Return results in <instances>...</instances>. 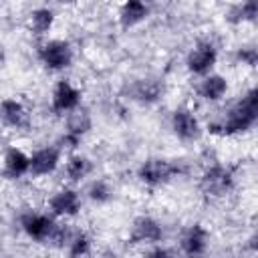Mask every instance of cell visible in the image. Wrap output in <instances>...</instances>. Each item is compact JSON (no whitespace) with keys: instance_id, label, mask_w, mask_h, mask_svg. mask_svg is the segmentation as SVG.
I'll return each instance as SVG.
<instances>
[{"instance_id":"7a4b0ae2","label":"cell","mask_w":258,"mask_h":258,"mask_svg":"<svg viewBox=\"0 0 258 258\" xmlns=\"http://www.w3.org/2000/svg\"><path fill=\"white\" fill-rule=\"evenodd\" d=\"M179 171H181V167L175 161H169L163 157H151L139 165L137 175L147 185H161V183H167L169 179H173L175 175H179Z\"/></svg>"},{"instance_id":"4fadbf2b","label":"cell","mask_w":258,"mask_h":258,"mask_svg":"<svg viewBox=\"0 0 258 258\" xmlns=\"http://www.w3.org/2000/svg\"><path fill=\"white\" fill-rule=\"evenodd\" d=\"M0 121L6 127H12V129L26 127L28 125V111L16 99H10V97L8 99H2L0 101Z\"/></svg>"},{"instance_id":"8fae6325","label":"cell","mask_w":258,"mask_h":258,"mask_svg":"<svg viewBox=\"0 0 258 258\" xmlns=\"http://www.w3.org/2000/svg\"><path fill=\"white\" fill-rule=\"evenodd\" d=\"M60 163V147H54V145H46V147H40L36 149L32 155H30V171L32 175H48L52 173Z\"/></svg>"},{"instance_id":"2e32d148","label":"cell","mask_w":258,"mask_h":258,"mask_svg":"<svg viewBox=\"0 0 258 258\" xmlns=\"http://www.w3.org/2000/svg\"><path fill=\"white\" fill-rule=\"evenodd\" d=\"M228 91V81L222 75H204L198 93L206 101H220Z\"/></svg>"},{"instance_id":"e0dca14e","label":"cell","mask_w":258,"mask_h":258,"mask_svg":"<svg viewBox=\"0 0 258 258\" xmlns=\"http://www.w3.org/2000/svg\"><path fill=\"white\" fill-rule=\"evenodd\" d=\"M91 129V117H89V113L87 111H83V109H73L71 113H67V135H71V137H75V139H79L81 141V137L87 133Z\"/></svg>"},{"instance_id":"5b68a950","label":"cell","mask_w":258,"mask_h":258,"mask_svg":"<svg viewBox=\"0 0 258 258\" xmlns=\"http://www.w3.org/2000/svg\"><path fill=\"white\" fill-rule=\"evenodd\" d=\"M20 226L28 238L36 242H46V240H52V234L58 224L54 222V216H48L42 212H26L20 218Z\"/></svg>"},{"instance_id":"44dd1931","label":"cell","mask_w":258,"mask_h":258,"mask_svg":"<svg viewBox=\"0 0 258 258\" xmlns=\"http://www.w3.org/2000/svg\"><path fill=\"white\" fill-rule=\"evenodd\" d=\"M161 95V87L157 81H139L135 85V99L141 103H153Z\"/></svg>"},{"instance_id":"ac0fdd59","label":"cell","mask_w":258,"mask_h":258,"mask_svg":"<svg viewBox=\"0 0 258 258\" xmlns=\"http://www.w3.org/2000/svg\"><path fill=\"white\" fill-rule=\"evenodd\" d=\"M91 167L93 165H91L89 157H85V155H71L67 159V163H64V173H67V177L71 181H81L83 177H87L91 173Z\"/></svg>"},{"instance_id":"7402d4cb","label":"cell","mask_w":258,"mask_h":258,"mask_svg":"<svg viewBox=\"0 0 258 258\" xmlns=\"http://www.w3.org/2000/svg\"><path fill=\"white\" fill-rule=\"evenodd\" d=\"M89 198L93 202H97V204H105V202H109L113 198V187L105 179H95L89 185Z\"/></svg>"},{"instance_id":"8992f818","label":"cell","mask_w":258,"mask_h":258,"mask_svg":"<svg viewBox=\"0 0 258 258\" xmlns=\"http://www.w3.org/2000/svg\"><path fill=\"white\" fill-rule=\"evenodd\" d=\"M218 60V48L212 42H198L187 54V71L194 75H208Z\"/></svg>"},{"instance_id":"7c38bea8","label":"cell","mask_w":258,"mask_h":258,"mask_svg":"<svg viewBox=\"0 0 258 258\" xmlns=\"http://www.w3.org/2000/svg\"><path fill=\"white\" fill-rule=\"evenodd\" d=\"M2 171H4V175L8 179H20L22 175H26L30 171V155H26L22 149L10 147L4 153Z\"/></svg>"},{"instance_id":"3957f363","label":"cell","mask_w":258,"mask_h":258,"mask_svg":"<svg viewBox=\"0 0 258 258\" xmlns=\"http://www.w3.org/2000/svg\"><path fill=\"white\" fill-rule=\"evenodd\" d=\"M73 56H75L73 46L60 38H52L38 48L40 62L50 71H64L67 67H71Z\"/></svg>"},{"instance_id":"30bf717a","label":"cell","mask_w":258,"mask_h":258,"mask_svg":"<svg viewBox=\"0 0 258 258\" xmlns=\"http://www.w3.org/2000/svg\"><path fill=\"white\" fill-rule=\"evenodd\" d=\"M171 129L177 139L194 141L200 137V121L189 109H175L171 115Z\"/></svg>"},{"instance_id":"6da1fadb","label":"cell","mask_w":258,"mask_h":258,"mask_svg":"<svg viewBox=\"0 0 258 258\" xmlns=\"http://www.w3.org/2000/svg\"><path fill=\"white\" fill-rule=\"evenodd\" d=\"M258 119V97L256 89H250L240 101H236L226 115L212 121L208 129L218 135H236L248 131Z\"/></svg>"},{"instance_id":"52a82bcc","label":"cell","mask_w":258,"mask_h":258,"mask_svg":"<svg viewBox=\"0 0 258 258\" xmlns=\"http://www.w3.org/2000/svg\"><path fill=\"white\" fill-rule=\"evenodd\" d=\"M50 105H52V111H56L60 115L71 113L73 109H77L81 105V91L71 81H58L52 91Z\"/></svg>"},{"instance_id":"ffe728a7","label":"cell","mask_w":258,"mask_h":258,"mask_svg":"<svg viewBox=\"0 0 258 258\" xmlns=\"http://www.w3.org/2000/svg\"><path fill=\"white\" fill-rule=\"evenodd\" d=\"M67 248L73 256H83L91 252V240L87 238L85 232L81 230H71L69 238H67Z\"/></svg>"},{"instance_id":"d6986e66","label":"cell","mask_w":258,"mask_h":258,"mask_svg":"<svg viewBox=\"0 0 258 258\" xmlns=\"http://www.w3.org/2000/svg\"><path fill=\"white\" fill-rule=\"evenodd\" d=\"M54 24V12L50 8H36L30 14V30L34 34H46Z\"/></svg>"},{"instance_id":"9a60e30c","label":"cell","mask_w":258,"mask_h":258,"mask_svg":"<svg viewBox=\"0 0 258 258\" xmlns=\"http://www.w3.org/2000/svg\"><path fill=\"white\" fill-rule=\"evenodd\" d=\"M149 16V4L147 0H123L119 8V22L125 28L137 26Z\"/></svg>"},{"instance_id":"603a6c76","label":"cell","mask_w":258,"mask_h":258,"mask_svg":"<svg viewBox=\"0 0 258 258\" xmlns=\"http://www.w3.org/2000/svg\"><path fill=\"white\" fill-rule=\"evenodd\" d=\"M256 0H244L242 4H238L236 8H232L230 12V20L232 22H246V20H254L256 18Z\"/></svg>"},{"instance_id":"9c48e42d","label":"cell","mask_w":258,"mask_h":258,"mask_svg":"<svg viewBox=\"0 0 258 258\" xmlns=\"http://www.w3.org/2000/svg\"><path fill=\"white\" fill-rule=\"evenodd\" d=\"M48 208H50L52 216H62V218L77 216L81 210V196L71 187H62L50 196Z\"/></svg>"},{"instance_id":"484cf974","label":"cell","mask_w":258,"mask_h":258,"mask_svg":"<svg viewBox=\"0 0 258 258\" xmlns=\"http://www.w3.org/2000/svg\"><path fill=\"white\" fill-rule=\"evenodd\" d=\"M58 2H62V4H73V2H77V0H58Z\"/></svg>"},{"instance_id":"277c9868","label":"cell","mask_w":258,"mask_h":258,"mask_svg":"<svg viewBox=\"0 0 258 258\" xmlns=\"http://www.w3.org/2000/svg\"><path fill=\"white\" fill-rule=\"evenodd\" d=\"M234 187V175L228 167L224 165H210L208 169H204L202 177H200V189L206 196L212 198H222L226 196L230 189Z\"/></svg>"},{"instance_id":"5bb4252c","label":"cell","mask_w":258,"mask_h":258,"mask_svg":"<svg viewBox=\"0 0 258 258\" xmlns=\"http://www.w3.org/2000/svg\"><path fill=\"white\" fill-rule=\"evenodd\" d=\"M179 246H181L183 254H189V256L204 254L206 246H208V230L202 224H191L187 230H183Z\"/></svg>"},{"instance_id":"cb8c5ba5","label":"cell","mask_w":258,"mask_h":258,"mask_svg":"<svg viewBox=\"0 0 258 258\" xmlns=\"http://www.w3.org/2000/svg\"><path fill=\"white\" fill-rule=\"evenodd\" d=\"M238 58H240L242 62L254 67V64H256V48H242V50L238 52Z\"/></svg>"},{"instance_id":"d4e9b609","label":"cell","mask_w":258,"mask_h":258,"mask_svg":"<svg viewBox=\"0 0 258 258\" xmlns=\"http://www.w3.org/2000/svg\"><path fill=\"white\" fill-rule=\"evenodd\" d=\"M149 254H153V256H169L171 252L169 250H163V248H157V250H151Z\"/></svg>"},{"instance_id":"ba28073f","label":"cell","mask_w":258,"mask_h":258,"mask_svg":"<svg viewBox=\"0 0 258 258\" xmlns=\"http://www.w3.org/2000/svg\"><path fill=\"white\" fill-rule=\"evenodd\" d=\"M163 238L161 224L151 216H139L131 226V242L133 244H157Z\"/></svg>"}]
</instances>
